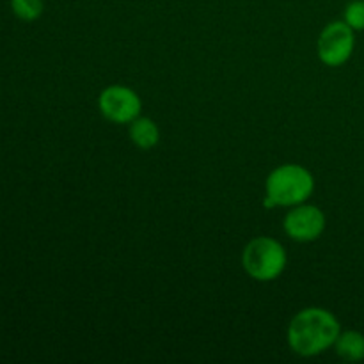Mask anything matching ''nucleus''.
Wrapping results in <instances>:
<instances>
[{
    "mask_svg": "<svg viewBox=\"0 0 364 364\" xmlns=\"http://www.w3.org/2000/svg\"><path fill=\"white\" fill-rule=\"evenodd\" d=\"M340 322L333 313L322 308H306L291 318L288 327V343L295 354L313 358L336 343Z\"/></svg>",
    "mask_w": 364,
    "mask_h": 364,
    "instance_id": "f257e3e1",
    "label": "nucleus"
},
{
    "mask_svg": "<svg viewBox=\"0 0 364 364\" xmlns=\"http://www.w3.org/2000/svg\"><path fill=\"white\" fill-rule=\"evenodd\" d=\"M265 208L272 206H295L304 203L315 191V178L306 167L287 164L269 174L265 183Z\"/></svg>",
    "mask_w": 364,
    "mask_h": 364,
    "instance_id": "f03ea898",
    "label": "nucleus"
},
{
    "mask_svg": "<svg viewBox=\"0 0 364 364\" xmlns=\"http://www.w3.org/2000/svg\"><path fill=\"white\" fill-rule=\"evenodd\" d=\"M245 272L256 281H274L287 267V251L270 237H258L247 244L242 255Z\"/></svg>",
    "mask_w": 364,
    "mask_h": 364,
    "instance_id": "7ed1b4c3",
    "label": "nucleus"
},
{
    "mask_svg": "<svg viewBox=\"0 0 364 364\" xmlns=\"http://www.w3.org/2000/svg\"><path fill=\"white\" fill-rule=\"evenodd\" d=\"M98 107L105 119L116 124H127L141 116L142 102L134 89L124 85H110L100 95Z\"/></svg>",
    "mask_w": 364,
    "mask_h": 364,
    "instance_id": "20e7f679",
    "label": "nucleus"
},
{
    "mask_svg": "<svg viewBox=\"0 0 364 364\" xmlns=\"http://www.w3.org/2000/svg\"><path fill=\"white\" fill-rule=\"evenodd\" d=\"M354 28L345 21H333L318 38V57L326 66H341L354 52Z\"/></svg>",
    "mask_w": 364,
    "mask_h": 364,
    "instance_id": "39448f33",
    "label": "nucleus"
},
{
    "mask_svg": "<svg viewBox=\"0 0 364 364\" xmlns=\"http://www.w3.org/2000/svg\"><path fill=\"white\" fill-rule=\"evenodd\" d=\"M284 231L297 242H313L326 230V215L313 205H295L284 217Z\"/></svg>",
    "mask_w": 364,
    "mask_h": 364,
    "instance_id": "423d86ee",
    "label": "nucleus"
},
{
    "mask_svg": "<svg viewBox=\"0 0 364 364\" xmlns=\"http://www.w3.org/2000/svg\"><path fill=\"white\" fill-rule=\"evenodd\" d=\"M130 139L141 149L155 148L160 141L159 127L149 117L139 116L130 123Z\"/></svg>",
    "mask_w": 364,
    "mask_h": 364,
    "instance_id": "0eeeda50",
    "label": "nucleus"
},
{
    "mask_svg": "<svg viewBox=\"0 0 364 364\" xmlns=\"http://www.w3.org/2000/svg\"><path fill=\"white\" fill-rule=\"evenodd\" d=\"M336 352L345 361H361L364 359V336L358 331L340 333L336 340Z\"/></svg>",
    "mask_w": 364,
    "mask_h": 364,
    "instance_id": "6e6552de",
    "label": "nucleus"
},
{
    "mask_svg": "<svg viewBox=\"0 0 364 364\" xmlns=\"http://www.w3.org/2000/svg\"><path fill=\"white\" fill-rule=\"evenodd\" d=\"M11 7L18 18L32 21L41 16L43 0H11Z\"/></svg>",
    "mask_w": 364,
    "mask_h": 364,
    "instance_id": "1a4fd4ad",
    "label": "nucleus"
},
{
    "mask_svg": "<svg viewBox=\"0 0 364 364\" xmlns=\"http://www.w3.org/2000/svg\"><path fill=\"white\" fill-rule=\"evenodd\" d=\"M345 23L354 31H364V0L348 4L345 9Z\"/></svg>",
    "mask_w": 364,
    "mask_h": 364,
    "instance_id": "9d476101",
    "label": "nucleus"
}]
</instances>
